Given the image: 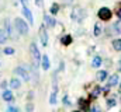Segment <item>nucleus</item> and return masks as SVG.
Returning a JSON list of instances; mask_svg holds the SVG:
<instances>
[{
	"label": "nucleus",
	"mask_w": 121,
	"mask_h": 112,
	"mask_svg": "<svg viewBox=\"0 0 121 112\" xmlns=\"http://www.w3.org/2000/svg\"><path fill=\"white\" fill-rule=\"evenodd\" d=\"M1 98H3V101H6V102H13V101H14V95H13L11 90H4V91L1 92Z\"/></svg>",
	"instance_id": "0eeeda50"
},
{
	"label": "nucleus",
	"mask_w": 121,
	"mask_h": 112,
	"mask_svg": "<svg viewBox=\"0 0 121 112\" xmlns=\"http://www.w3.org/2000/svg\"><path fill=\"white\" fill-rule=\"evenodd\" d=\"M100 34H101V25L94 24V36H100Z\"/></svg>",
	"instance_id": "6ab92c4d"
},
{
	"label": "nucleus",
	"mask_w": 121,
	"mask_h": 112,
	"mask_svg": "<svg viewBox=\"0 0 121 112\" xmlns=\"http://www.w3.org/2000/svg\"><path fill=\"white\" fill-rule=\"evenodd\" d=\"M4 24H6V34H7V36H10V38H14V39H17V35L14 34V28L11 27V24H10V21L9 20H4Z\"/></svg>",
	"instance_id": "39448f33"
},
{
	"label": "nucleus",
	"mask_w": 121,
	"mask_h": 112,
	"mask_svg": "<svg viewBox=\"0 0 121 112\" xmlns=\"http://www.w3.org/2000/svg\"><path fill=\"white\" fill-rule=\"evenodd\" d=\"M14 73H16V74H18V76L23 79V81H30V80H31L28 70H27L26 67H23V66H18V67H16Z\"/></svg>",
	"instance_id": "f03ea898"
},
{
	"label": "nucleus",
	"mask_w": 121,
	"mask_h": 112,
	"mask_svg": "<svg viewBox=\"0 0 121 112\" xmlns=\"http://www.w3.org/2000/svg\"><path fill=\"white\" fill-rule=\"evenodd\" d=\"M14 27H16V31L20 34V35H27L28 31H30V25L20 17H17L14 20Z\"/></svg>",
	"instance_id": "f257e3e1"
},
{
	"label": "nucleus",
	"mask_w": 121,
	"mask_h": 112,
	"mask_svg": "<svg viewBox=\"0 0 121 112\" xmlns=\"http://www.w3.org/2000/svg\"><path fill=\"white\" fill-rule=\"evenodd\" d=\"M6 112H21V111H20V108H18V107L9 105V107H7V109H6Z\"/></svg>",
	"instance_id": "aec40b11"
},
{
	"label": "nucleus",
	"mask_w": 121,
	"mask_h": 112,
	"mask_svg": "<svg viewBox=\"0 0 121 112\" xmlns=\"http://www.w3.org/2000/svg\"><path fill=\"white\" fill-rule=\"evenodd\" d=\"M44 21H45V24H47L48 27H55V24H56L55 18L51 17L49 14H44Z\"/></svg>",
	"instance_id": "9d476101"
},
{
	"label": "nucleus",
	"mask_w": 121,
	"mask_h": 112,
	"mask_svg": "<svg viewBox=\"0 0 121 112\" xmlns=\"http://www.w3.org/2000/svg\"><path fill=\"white\" fill-rule=\"evenodd\" d=\"M107 79V70H99L97 72V80L99 81H104Z\"/></svg>",
	"instance_id": "4468645a"
},
{
	"label": "nucleus",
	"mask_w": 121,
	"mask_h": 112,
	"mask_svg": "<svg viewBox=\"0 0 121 112\" xmlns=\"http://www.w3.org/2000/svg\"><path fill=\"white\" fill-rule=\"evenodd\" d=\"M41 67H42V70H49V67H51V63H49V57L47 55H44L41 57Z\"/></svg>",
	"instance_id": "1a4fd4ad"
},
{
	"label": "nucleus",
	"mask_w": 121,
	"mask_h": 112,
	"mask_svg": "<svg viewBox=\"0 0 121 112\" xmlns=\"http://www.w3.org/2000/svg\"><path fill=\"white\" fill-rule=\"evenodd\" d=\"M72 112H80V111H72Z\"/></svg>",
	"instance_id": "c9c22d12"
},
{
	"label": "nucleus",
	"mask_w": 121,
	"mask_h": 112,
	"mask_svg": "<svg viewBox=\"0 0 121 112\" xmlns=\"http://www.w3.org/2000/svg\"><path fill=\"white\" fill-rule=\"evenodd\" d=\"M113 48H114L116 51L121 52V39H114V41H113Z\"/></svg>",
	"instance_id": "2eb2a0df"
},
{
	"label": "nucleus",
	"mask_w": 121,
	"mask_h": 112,
	"mask_svg": "<svg viewBox=\"0 0 121 112\" xmlns=\"http://www.w3.org/2000/svg\"><path fill=\"white\" fill-rule=\"evenodd\" d=\"M101 62H103V59H101L100 56H94L93 60H91V67H94V69L100 67V66H101Z\"/></svg>",
	"instance_id": "f8f14e48"
},
{
	"label": "nucleus",
	"mask_w": 121,
	"mask_h": 112,
	"mask_svg": "<svg viewBox=\"0 0 121 112\" xmlns=\"http://www.w3.org/2000/svg\"><path fill=\"white\" fill-rule=\"evenodd\" d=\"M118 70H120V72H121V60H120V62H118Z\"/></svg>",
	"instance_id": "f704fd0d"
},
{
	"label": "nucleus",
	"mask_w": 121,
	"mask_h": 112,
	"mask_svg": "<svg viewBox=\"0 0 121 112\" xmlns=\"http://www.w3.org/2000/svg\"><path fill=\"white\" fill-rule=\"evenodd\" d=\"M120 81V77H118V74H111L110 77H108V87H114V85H117Z\"/></svg>",
	"instance_id": "9b49d317"
},
{
	"label": "nucleus",
	"mask_w": 121,
	"mask_h": 112,
	"mask_svg": "<svg viewBox=\"0 0 121 112\" xmlns=\"http://www.w3.org/2000/svg\"><path fill=\"white\" fill-rule=\"evenodd\" d=\"M7 34H6V31L4 29H0V44H4L6 41H7Z\"/></svg>",
	"instance_id": "dca6fc26"
},
{
	"label": "nucleus",
	"mask_w": 121,
	"mask_h": 112,
	"mask_svg": "<svg viewBox=\"0 0 121 112\" xmlns=\"http://www.w3.org/2000/svg\"><path fill=\"white\" fill-rule=\"evenodd\" d=\"M120 88H121V83H120Z\"/></svg>",
	"instance_id": "e433bc0d"
},
{
	"label": "nucleus",
	"mask_w": 121,
	"mask_h": 112,
	"mask_svg": "<svg viewBox=\"0 0 121 112\" xmlns=\"http://www.w3.org/2000/svg\"><path fill=\"white\" fill-rule=\"evenodd\" d=\"M63 105H65V107H69V105H70V100H69L68 95L63 97Z\"/></svg>",
	"instance_id": "a878e982"
},
{
	"label": "nucleus",
	"mask_w": 121,
	"mask_h": 112,
	"mask_svg": "<svg viewBox=\"0 0 121 112\" xmlns=\"http://www.w3.org/2000/svg\"><path fill=\"white\" fill-rule=\"evenodd\" d=\"M7 81H1V83H0V87H1V88H3V91H4V90H6V87H7Z\"/></svg>",
	"instance_id": "bb28decb"
},
{
	"label": "nucleus",
	"mask_w": 121,
	"mask_h": 112,
	"mask_svg": "<svg viewBox=\"0 0 121 112\" xmlns=\"http://www.w3.org/2000/svg\"><path fill=\"white\" fill-rule=\"evenodd\" d=\"M23 16L28 20V24H30V25H32V24H34V17H32V13H31V10L27 7V6H24V7H23Z\"/></svg>",
	"instance_id": "423d86ee"
},
{
	"label": "nucleus",
	"mask_w": 121,
	"mask_h": 112,
	"mask_svg": "<svg viewBox=\"0 0 121 112\" xmlns=\"http://www.w3.org/2000/svg\"><path fill=\"white\" fill-rule=\"evenodd\" d=\"M56 102H58V91H52L51 92V97H49V104L51 105H56Z\"/></svg>",
	"instance_id": "ddd939ff"
},
{
	"label": "nucleus",
	"mask_w": 121,
	"mask_h": 112,
	"mask_svg": "<svg viewBox=\"0 0 121 112\" xmlns=\"http://www.w3.org/2000/svg\"><path fill=\"white\" fill-rule=\"evenodd\" d=\"M116 104H117V101L114 98H108L107 100V108H113V107H116Z\"/></svg>",
	"instance_id": "4be33fe9"
},
{
	"label": "nucleus",
	"mask_w": 121,
	"mask_h": 112,
	"mask_svg": "<svg viewBox=\"0 0 121 112\" xmlns=\"http://www.w3.org/2000/svg\"><path fill=\"white\" fill-rule=\"evenodd\" d=\"M58 11H59V6H58L56 3H54V4L51 6V14H54V16H55Z\"/></svg>",
	"instance_id": "412c9836"
},
{
	"label": "nucleus",
	"mask_w": 121,
	"mask_h": 112,
	"mask_svg": "<svg viewBox=\"0 0 121 112\" xmlns=\"http://www.w3.org/2000/svg\"><path fill=\"white\" fill-rule=\"evenodd\" d=\"M4 53L6 55H13L14 53V48H10V46L9 48H4Z\"/></svg>",
	"instance_id": "393cba45"
},
{
	"label": "nucleus",
	"mask_w": 121,
	"mask_h": 112,
	"mask_svg": "<svg viewBox=\"0 0 121 112\" xmlns=\"http://www.w3.org/2000/svg\"><path fill=\"white\" fill-rule=\"evenodd\" d=\"M63 1H65V3H68V4H69V3H72V1H73V0H63Z\"/></svg>",
	"instance_id": "72a5a7b5"
},
{
	"label": "nucleus",
	"mask_w": 121,
	"mask_h": 112,
	"mask_svg": "<svg viewBox=\"0 0 121 112\" xmlns=\"http://www.w3.org/2000/svg\"><path fill=\"white\" fill-rule=\"evenodd\" d=\"M39 39H41L42 46H47L48 45V32H47V29H45L44 25L39 28Z\"/></svg>",
	"instance_id": "20e7f679"
},
{
	"label": "nucleus",
	"mask_w": 121,
	"mask_h": 112,
	"mask_svg": "<svg viewBox=\"0 0 121 112\" xmlns=\"http://www.w3.org/2000/svg\"><path fill=\"white\" fill-rule=\"evenodd\" d=\"M18 1H20L23 6H27V4H28V0H18Z\"/></svg>",
	"instance_id": "7c9ffc66"
},
{
	"label": "nucleus",
	"mask_w": 121,
	"mask_h": 112,
	"mask_svg": "<svg viewBox=\"0 0 121 112\" xmlns=\"http://www.w3.org/2000/svg\"><path fill=\"white\" fill-rule=\"evenodd\" d=\"M32 95H34V92H32V91H30V92H28V101H31V100H32Z\"/></svg>",
	"instance_id": "2f4dec72"
},
{
	"label": "nucleus",
	"mask_w": 121,
	"mask_h": 112,
	"mask_svg": "<svg viewBox=\"0 0 121 112\" xmlns=\"http://www.w3.org/2000/svg\"><path fill=\"white\" fill-rule=\"evenodd\" d=\"M35 4H37L38 7H42V4H44V1H42V0H35Z\"/></svg>",
	"instance_id": "c756f323"
},
{
	"label": "nucleus",
	"mask_w": 121,
	"mask_h": 112,
	"mask_svg": "<svg viewBox=\"0 0 121 112\" xmlns=\"http://www.w3.org/2000/svg\"><path fill=\"white\" fill-rule=\"evenodd\" d=\"M62 44L63 45H69L70 42H72V38H70V35H65V36H62Z\"/></svg>",
	"instance_id": "f3484780"
},
{
	"label": "nucleus",
	"mask_w": 121,
	"mask_h": 112,
	"mask_svg": "<svg viewBox=\"0 0 121 112\" xmlns=\"http://www.w3.org/2000/svg\"><path fill=\"white\" fill-rule=\"evenodd\" d=\"M117 16L121 18V8H120V10H117Z\"/></svg>",
	"instance_id": "473e14b6"
},
{
	"label": "nucleus",
	"mask_w": 121,
	"mask_h": 112,
	"mask_svg": "<svg viewBox=\"0 0 121 112\" xmlns=\"http://www.w3.org/2000/svg\"><path fill=\"white\" fill-rule=\"evenodd\" d=\"M120 112H121V111H120Z\"/></svg>",
	"instance_id": "4c0bfd02"
},
{
	"label": "nucleus",
	"mask_w": 121,
	"mask_h": 112,
	"mask_svg": "<svg viewBox=\"0 0 121 112\" xmlns=\"http://www.w3.org/2000/svg\"><path fill=\"white\" fill-rule=\"evenodd\" d=\"M113 28H114V31H116L117 34H121V20L117 23V24H114V27Z\"/></svg>",
	"instance_id": "b1692460"
},
{
	"label": "nucleus",
	"mask_w": 121,
	"mask_h": 112,
	"mask_svg": "<svg viewBox=\"0 0 121 112\" xmlns=\"http://www.w3.org/2000/svg\"><path fill=\"white\" fill-rule=\"evenodd\" d=\"M111 16H113V13H111V10L107 8V7H101V8L99 10V18L103 20V21H108V20L111 18Z\"/></svg>",
	"instance_id": "7ed1b4c3"
},
{
	"label": "nucleus",
	"mask_w": 121,
	"mask_h": 112,
	"mask_svg": "<svg viewBox=\"0 0 121 112\" xmlns=\"http://www.w3.org/2000/svg\"><path fill=\"white\" fill-rule=\"evenodd\" d=\"M9 85H10L11 90H18L21 87V80L17 79V77H13L11 80H9Z\"/></svg>",
	"instance_id": "6e6552de"
},
{
	"label": "nucleus",
	"mask_w": 121,
	"mask_h": 112,
	"mask_svg": "<svg viewBox=\"0 0 121 112\" xmlns=\"http://www.w3.org/2000/svg\"><path fill=\"white\" fill-rule=\"evenodd\" d=\"M4 6H6V0H0V11L4 8Z\"/></svg>",
	"instance_id": "cd10ccee"
},
{
	"label": "nucleus",
	"mask_w": 121,
	"mask_h": 112,
	"mask_svg": "<svg viewBox=\"0 0 121 112\" xmlns=\"http://www.w3.org/2000/svg\"><path fill=\"white\" fill-rule=\"evenodd\" d=\"M91 111H93V112H101V111H100V107H99V105H94Z\"/></svg>",
	"instance_id": "c85d7f7f"
},
{
	"label": "nucleus",
	"mask_w": 121,
	"mask_h": 112,
	"mask_svg": "<svg viewBox=\"0 0 121 112\" xmlns=\"http://www.w3.org/2000/svg\"><path fill=\"white\" fill-rule=\"evenodd\" d=\"M26 112H34V104L31 101H28L26 105Z\"/></svg>",
	"instance_id": "5701e85b"
},
{
	"label": "nucleus",
	"mask_w": 121,
	"mask_h": 112,
	"mask_svg": "<svg viewBox=\"0 0 121 112\" xmlns=\"http://www.w3.org/2000/svg\"><path fill=\"white\" fill-rule=\"evenodd\" d=\"M100 92H101V88H100V87H96V88L91 91V98H97V97L100 95Z\"/></svg>",
	"instance_id": "a211bd4d"
}]
</instances>
